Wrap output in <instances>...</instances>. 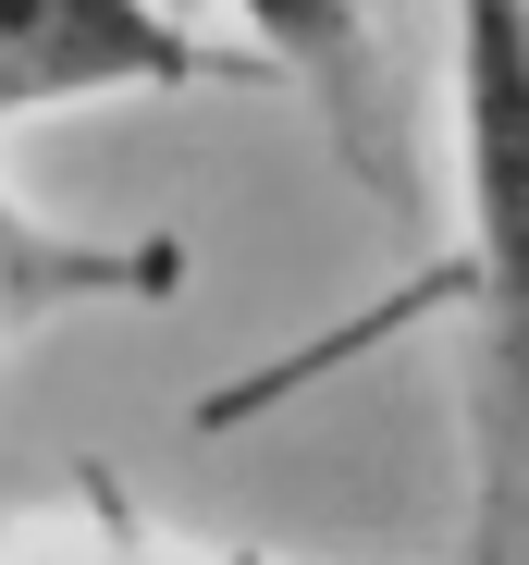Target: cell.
<instances>
[{
  "label": "cell",
  "instance_id": "4",
  "mask_svg": "<svg viewBox=\"0 0 529 565\" xmlns=\"http://www.w3.org/2000/svg\"><path fill=\"white\" fill-rule=\"evenodd\" d=\"M160 296H186V246L172 234H74L0 184V344L86 320V308H160Z\"/></svg>",
  "mask_w": 529,
  "mask_h": 565
},
{
  "label": "cell",
  "instance_id": "1",
  "mask_svg": "<svg viewBox=\"0 0 529 565\" xmlns=\"http://www.w3.org/2000/svg\"><path fill=\"white\" fill-rule=\"evenodd\" d=\"M456 13V308H468V565H529V0Z\"/></svg>",
  "mask_w": 529,
  "mask_h": 565
},
{
  "label": "cell",
  "instance_id": "3",
  "mask_svg": "<svg viewBox=\"0 0 529 565\" xmlns=\"http://www.w3.org/2000/svg\"><path fill=\"white\" fill-rule=\"evenodd\" d=\"M234 25V50L296 86L308 124L332 136V160L370 184L382 210H406V124H394V74H382V25L370 0H210Z\"/></svg>",
  "mask_w": 529,
  "mask_h": 565
},
{
  "label": "cell",
  "instance_id": "2",
  "mask_svg": "<svg viewBox=\"0 0 529 565\" xmlns=\"http://www.w3.org/2000/svg\"><path fill=\"white\" fill-rule=\"evenodd\" d=\"M234 50H210L198 25H172L160 0H0V136L74 111V99H186L222 86Z\"/></svg>",
  "mask_w": 529,
  "mask_h": 565
}]
</instances>
